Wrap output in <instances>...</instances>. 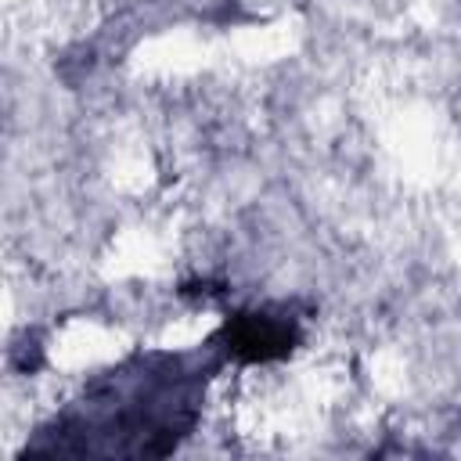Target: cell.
<instances>
[{"mask_svg":"<svg viewBox=\"0 0 461 461\" xmlns=\"http://www.w3.org/2000/svg\"><path fill=\"white\" fill-rule=\"evenodd\" d=\"M223 339H227V353L238 360H270L292 349L295 331L267 313H241L227 324Z\"/></svg>","mask_w":461,"mask_h":461,"instance_id":"obj_2","label":"cell"},{"mask_svg":"<svg viewBox=\"0 0 461 461\" xmlns=\"http://www.w3.org/2000/svg\"><path fill=\"white\" fill-rule=\"evenodd\" d=\"M68 414L43 454H166L194 421V385L176 371L115 375Z\"/></svg>","mask_w":461,"mask_h":461,"instance_id":"obj_1","label":"cell"}]
</instances>
